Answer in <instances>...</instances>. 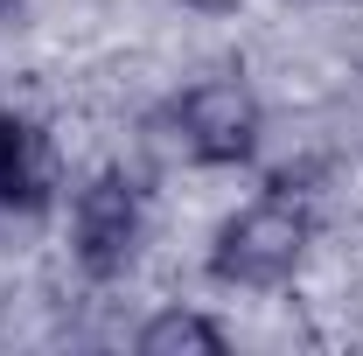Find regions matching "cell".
I'll return each instance as SVG.
<instances>
[{"mask_svg":"<svg viewBox=\"0 0 363 356\" xmlns=\"http://www.w3.org/2000/svg\"><path fill=\"white\" fill-rule=\"evenodd\" d=\"M315 245V210L294 189H266L259 203H245L238 217H224L217 245H210V279L217 287H245V294H272L308 266Z\"/></svg>","mask_w":363,"mask_h":356,"instance_id":"cell-1","label":"cell"},{"mask_svg":"<svg viewBox=\"0 0 363 356\" xmlns=\"http://www.w3.org/2000/svg\"><path fill=\"white\" fill-rule=\"evenodd\" d=\"M168 126L196 168H245L266 140V105L245 77H196L168 105Z\"/></svg>","mask_w":363,"mask_h":356,"instance_id":"cell-2","label":"cell"},{"mask_svg":"<svg viewBox=\"0 0 363 356\" xmlns=\"http://www.w3.org/2000/svg\"><path fill=\"white\" fill-rule=\"evenodd\" d=\"M140 238H147V189L126 168H98V175L70 196V252L84 279H119L140 259Z\"/></svg>","mask_w":363,"mask_h":356,"instance_id":"cell-3","label":"cell"},{"mask_svg":"<svg viewBox=\"0 0 363 356\" xmlns=\"http://www.w3.org/2000/svg\"><path fill=\"white\" fill-rule=\"evenodd\" d=\"M56 189H63L56 140L21 112H0V217H43Z\"/></svg>","mask_w":363,"mask_h":356,"instance_id":"cell-4","label":"cell"},{"mask_svg":"<svg viewBox=\"0 0 363 356\" xmlns=\"http://www.w3.org/2000/svg\"><path fill=\"white\" fill-rule=\"evenodd\" d=\"M133 350L140 356H224L230 335H224V321H210V314H196V308H161V314L140 321Z\"/></svg>","mask_w":363,"mask_h":356,"instance_id":"cell-5","label":"cell"},{"mask_svg":"<svg viewBox=\"0 0 363 356\" xmlns=\"http://www.w3.org/2000/svg\"><path fill=\"white\" fill-rule=\"evenodd\" d=\"M182 7H189V14H230L238 0H182Z\"/></svg>","mask_w":363,"mask_h":356,"instance_id":"cell-6","label":"cell"},{"mask_svg":"<svg viewBox=\"0 0 363 356\" xmlns=\"http://www.w3.org/2000/svg\"><path fill=\"white\" fill-rule=\"evenodd\" d=\"M14 7H21V0H0V14H14Z\"/></svg>","mask_w":363,"mask_h":356,"instance_id":"cell-7","label":"cell"},{"mask_svg":"<svg viewBox=\"0 0 363 356\" xmlns=\"http://www.w3.org/2000/svg\"><path fill=\"white\" fill-rule=\"evenodd\" d=\"M315 7H335V0H315Z\"/></svg>","mask_w":363,"mask_h":356,"instance_id":"cell-8","label":"cell"}]
</instances>
